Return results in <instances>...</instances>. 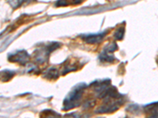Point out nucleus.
Masks as SVG:
<instances>
[{
    "instance_id": "9b49d317",
    "label": "nucleus",
    "mask_w": 158,
    "mask_h": 118,
    "mask_svg": "<svg viewBox=\"0 0 158 118\" xmlns=\"http://www.w3.org/2000/svg\"><path fill=\"white\" fill-rule=\"evenodd\" d=\"M72 2L74 4H79L81 2V0H72Z\"/></svg>"
},
{
    "instance_id": "39448f33",
    "label": "nucleus",
    "mask_w": 158,
    "mask_h": 118,
    "mask_svg": "<svg viewBox=\"0 0 158 118\" xmlns=\"http://www.w3.org/2000/svg\"><path fill=\"white\" fill-rule=\"evenodd\" d=\"M145 110L149 113V116L152 117H158V102L146 106Z\"/></svg>"
},
{
    "instance_id": "0eeeda50",
    "label": "nucleus",
    "mask_w": 158,
    "mask_h": 118,
    "mask_svg": "<svg viewBox=\"0 0 158 118\" xmlns=\"http://www.w3.org/2000/svg\"><path fill=\"white\" fill-rule=\"evenodd\" d=\"M15 72L10 71V70H4L3 72H2V74H1V77H2V81H7L9 80H10L14 75H15Z\"/></svg>"
},
{
    "instance_id": "f8f14e48",
    "label": "nucleus",
    "mask_w": 158,
    "mask_h": 118,
    "mask_svg": "<svg viewBox=\"0 0 158 118\" xmlns=\"http://www.w3.org/2000/svg\"><path fill=\"white\" fill-rule=\"evenodd\" d=\"M156 62H157V64H158V60H157V61H156Z\"/></svg>"
},
{
    "instance_id": "f257e3e1",
    "label": "nucleus",
    "mask_w": 158,
    "mask_h": 118,
    "mask_svg": "<svg viewBox=\"0 0 158 118\" xmlns=\"http://www.w3.org/2000/svg\"><path fill=\"white\" fill-rule=\"evenodd\" d=\"M86 88V85L85 84H81L76 86L74 90L69 94L67 98L64 99L63 102V109L69 110V109H74L77 107L79 104V101L83 95V91L85 88Z\"/></svg>"
},
{
    "instance_id": "20e7f679",
    "label": "nucleus",
    "mask_w": 158,
    "mask_h": 118,
    "mask_svg": "<svg viewBox=\"0 0 158 118\" xmlns=\"http://www.w3.org/2000/svg\"><path fill=\"white\" fill-rule=\"evenodd\" d=\"M107 32H101V33H96V34H87L81 36V39L89 44H95V43H100L104 39Z\"/></svg>"
},
{
    "instance_id": "f03ea898",
    "label": "nucleus",
    "mask_w": 158,
    "mask_h": 118,
    "mask_svg": "<svg viewBox=\"0 0 158 118\" xmlns=\"http://www.w3.org/2000/svg\"><path fill=\"white\" fill-rule=\"evenodd\" d=\"M118 49V46L115 43H112L111 44H108L107 47H104V50L102 51L99 59L101 61H107V62H111L115 60V56L113 55V52Z\"/></svg>"
},
{
    "instance_id": "7ed1b4c3",
    "label": "nucleus",
    "mask_w": 158,
    "mask_h": 118,
    "mask_svg": "<svg viewBox=\"0 0 158 118\" xmlns=\"http://www.w3.org/2000/svg\"><path fill=\"white\" fill-rule=\"evenodd\" d=\"M29 55L25 50H18L15 54H10L9 55V60L11 61H15L22 65H25L29 61Z\"/></svg>"
},
{
    "instance_id": "423d86ee",
    "label": "nucleus",
    "mask_w": 158,
    "mask_h": 118,
    "mask_svg": "<svg viewBox=\"0 0 158 118\" xmlns=\"http://www.w3.org/2000/svg\"><path fill=\"white\" fill-rule=\"evenodd\" d=\"M59 76V71L56 68H50L45 72L43 77L48 80H56Z\"/></svg>"
},
{
    "instance_id": "9d476101",
    "label": "nucleus",
    "mask_w": 158,
    "mask_h": 118,
    "mask_svg": "<svg viewBox=\"0 0 158 118\" xmlns=\"http://www.w3.org/2000/svg\"><path fill=\"white\" fill-rule=\"evenodd\" d=\"M67 5V0H58V2L56 3V6H64Z\"/></svg>"
},
{
    "instance_id": "1a4fd4ad",
    "label": "nucleus",
    "mask_w": 158,
    "mask_h": 118,
    "mask_svg": "<svg viewBox=\"0 0 158 118\" xmlns=\"http://www.w3.org/2000/svg\"><path fill=\"white\" fill-rule=\"evenodd\" d=\"M23 1L24 0H10V3L14 8H17L23 2Z\"/></svg>"
},
{
    "instance_id": "6e6552de",
    "label": "nucleus",
    "mask_w": 158,
    "mask_h": 118,
    "mask_svg": "<svg viewBox=\"0 0 158 118\" xmlns=\"http://www.w3.org/2000/svg\"><path fill=\"white\" fill-rule=\"evenodd\" d=\"M124 32H125V29L123 27L118 28L116 31H115V34H114V37L117 40H121L123 39L124 36Z\"/></svg>"
}]
</instances>
